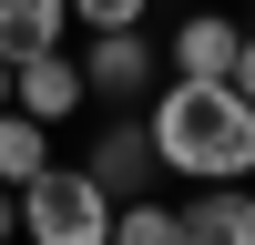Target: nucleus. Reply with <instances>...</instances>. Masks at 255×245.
Here are the masks:
<instances>
[{
    "label": "nucleus",
    "instance_id": "4",
    "mask_svg": "<svg viewBox=\"0 0 255 245\" xmlns=\"http://www.w3.org/2000/svg\"><path fill=\"white\" fill-rule=\"evenodd\" d=\"M10 102H20L31 122H51V133H61V122L92 102V82H82V51L61 41V51H31V61H10Z\"/></svg>",
    "mask_w": 255,
    "mask_h": 245
},
{
    "label": "nucleus",
    "instance_id": "12",
    "mask_svg": "<svg viewBox=\"0 0 255 245\" xmlns=\"http://www.w3.org/2000/svg\"><path fill=\"white\" fill-rule=\"evenodd\" d=\"M235 92L255 102V20H245V31H235Z\"/></svg>",
    "mask_w": 255,
    "mask_h": 245
},
{
    "label": "nucleus",
    "instance_id": "10",
    "mask_svg": "<svg viewBox=\"0 0 255 245\" xmlns=\"http://www.w3.org/2000/svg\"><path fill=\"white\" fill-rule=\"evenodd\" d=\"M113 245H184V215L153 204V194H123L113 204Z\"/></svg>",
    "mask_w": 255,
    "mask_h": 245
},
{
    "label": "nucleus",
    "instance_id": "14",
    "mask_svg": "<svg viewBox=\"0 0 255 245\" xmlns=\"http://www.w3.org/2000/svg\"><path fill=\"white\" fill-rule=\"evenodd\" d=\"M245 10H255V0H245Z\"/></svg>",
    "mask_w": 255,
    "mask_h": 245
},
{
    "label": "nucleus",
    "instance_id": "1",
    "mask_svg": "<svg viewBox=\"0 0 255 245\" xmlns=\"http://www.w3.org/2000/svg\"><path fill=\"white\" fill-rule=\"evenodd\" d=\"M143 133H153V163L174 184H255V102L235 82L163 72L153 102H143Z\"/></svg>",
    "mask_w": 255,
    "mask_h": 245
},
{
    "label": "nucleus",
    "instance_id": "9",
    "mask_svg": "<svg viewBox=\"0 0 255 245\" xmlns=\"http://www.w3.org/2000/svg\"><path fill=\"white\" fill-rule=\"evenodd\" d=\"M41 163H61V153H51V122H31V113L10 102V113H0V184L20 194V184H31Z\"/></svg>",
    "mask_w": 255,
    "mask_h": 245
},
{
    "label": "nucleus",
    "instance_id": "6",
    "mask_svg": "<svg viewBox=\"0 0 255 245\" xmlns=\"http://www.w3.org/2000/svg\"><path fill=\"white\" fill-rule=\"evenodd\" d=\"M163 72H184V82H235V20H225V10H184L174 31H163Z\"/></svg>",
    "mask_w": 255,
    "mask_h": 245
},
{
    "label": "nucleus",
    "instance_id": "11",
    "mask_svg": "<svg viewBox=\"0 0 255 245\" xmlns=\"http://www.w3.org/2000/svg\"><path fill=\"white\" fill-rule=\"evenodd\" d=\"M153 0H72V31H143Z\"/></svg>",
    "mask_w": 255,
    "mask_h": 245
},
{
    "label": "nucleus",
    "instance_id": "2",
    "mask_svg": "<svg viewBox=\"0 0 255 245\" xmlns=\"http://www.w3.org/2000/svg\"><path fill=\"white\" fill-rule=\"evenodd\" d=\"M20 245H113V194L82 163H41L20 184Z\"/></svg>",
    "mask_w": 255,
    "mask_h": 245
},
{
    "label": "nucleus",
    "instance_id": "5",
    "mask_svg": "<svg viewBox=\"0 0 255 245\" xmlns=\"http://www.w3.org/2000/svg\"><path fill=\"white\" fill-rule=\"evenodd\" d=\"M82 174H92L113 204H123V194H153V174H163V163H153L143 113H113V122H102V133H92V153H82Z\"/></svg>",
    "mask_w": 255,
    "mask_h": 245
},
{
    "label": "nucleus",
    "instance_id": "3",
    "mask_svg": "<svg viewBox=\"0 0 255 245\" xmlns=\"http://www.w3.org/2000/svg\"><path fill=\"white\" fill-rule=\"evenodd\" d=\"M82 82H92V102L143 113L153 102V31H82Z\"/></svg>",
    "mask_w": 255,
    "mask_h": 245
},
{
    "label": "nucleus",
    "instance_id": "7",
    "mask_svg": "<svg viewBox=\"0 0 255 245\" xmlns=\"http://www.w3.org/2000/svg\"><path fill=\"white\" fill-rule=\"evenodd\" d=\"M174 215H184V245H255V184H194Z\"/></svg>",
    "mask_w": 255,
    "mask_h": 245
},
{
    "label": "nucleus",
    "instance_id": "13",
    "mask_svg": "<svg viewBox=\"0 0 255 245\" xmlns=\"http://www.w3.org/2000/svg\"><path fill=\"white\" fill-rule=\"evenodd\" d=\"M0 113H10V61H0Z\"/></svg>",
    "mask_w": 255,
    "mask_h": 245
},
{
    "label": "nucleus",
    "instance_id": "8",
    "mask_svg": "<svg viewBox=\"0 0 255 245\" xmlns=\"http://www.w3.org/2000/svg\"><path fill=\"white\" fill-rule=\"evenodd\" d=\"M72 41V0H0V61H31Z\"/></svg>",
    "mask_w": 255,
    "mask_h": 245
}]
</instances>
